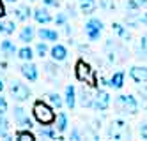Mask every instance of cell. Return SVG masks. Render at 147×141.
<instances>
[{
    "label": "cell",
    "instance_id": "e0dca14e",
    "mask_svg": "<svg viewBox=\"0 0 147 141\" xmlns=\"http://www.w3.org/2000/svg\"><path fill=\"white\" fill-rule=\"evenodd\" d=\"M55 129H57V132L59 134H64L67 131V125H69V118H67V113L64 111H60L57 116H55Z\"/></svg>",
    "mask_w": 147,
    "mask_h": 141
},
{
    "label": "cell",
    "instance_id": "f1b7e54d",
    "mask_svg": "<svg viewBox=\"0 0 147 141\" xmlns=\"http://www.w3.org/2000/svg\"><path fill=\"white\" fill-rule=\"evenodd\" d=\"M34 53L39 57V58H45V57H48L50 55V48H48V44H46V41H43V42H37L36 44V48H34Z\"/></svg>",
    "mask_w": 147,
    "mask_h": 141
},
{
    "label": "cell",
    "instance_id": "6da1fadb",
    "mask_svg": "<svg viewBox=\"0 0 147 141\" xmlns=\"http://www.w3.org/2000/svg\"><path fill=\"white\" fill-rule=\"evenodd\" d=\"M32 116L39 125H51L55 122V110L46 101H36L32 106Z\"/></svg>",
    "mask_w": 147,
    "mask_h": 141
},
{
    "label": "cell",
    "instance_id": "e575fe53",
    "mask_svg": "<svg viewBox=\"0 0 147 141\" xmlns=\"http://www.w3.org/2000/svg\"><path fill=\"white\" fill-rule=\"evenodd\" d=\"M7 111V101H5V97L0 94V115H5Z\"/></svg>",
    "mask_w": 147,
    "mask_h": 141
},
{
    "label": "cell",
    "instance_id": "4dcf8cb0",
    "mask_svg": "<svg viewBox=\"0 0 147 141\" xmlns=\"http://www.w3.org/2000/svg\"><path fill=\"white\" fill-rule=\"evenodd\" d=\"M53 21H55V25H57V27H64V25L67 23V13H59L57 18H55Z\"/></svg>",
    "mask_w": 147,
    "mask_h": 141
},
{
    "label": "cell",
    "instance_id": "9c48e42d",
    "mask_svg": "<svg viewBox=\"0 0 147 141\" xmlns=\"http://www.w3.org/2000/svg\"><path fill=\"white\" fill-rule=\"evenodd\" d=\"M20 72H22V76L25 80H28V81H37L39 80V67L36 65L32 60L23 62L22 67H20Z\"/></svg>",
    "mask_w": 147,
    "mask_h": 141
},
{
    "label": "cell",
    "instance_id": "d6986e66",
    "mask_svg": "<svg viewBox=\"0 0 147 141\" xmlns=\"http://www.w3.org/2000/svg\"><path fill=\"white\" fill-rule=\"evenodd\" d=\"M16 32V23H14V19H7L5 16L4 18H0V34H4V35H11Z\"/></svg>",
    "mask_w": 147,
    "mask_h": 141
},
{
    "label": "cell",
    "instance_id": "8d00e7d4",
    "mask_svg": "<svg viewBox=\"0 0 147 141\" xmlns=\"http://www.w3.org/2000/svg\"><path fill=\"white\" fill-rule=\"evenodd\" d=\"M138 132H140V136H142L144 139H147V122L140 124V127H138Z\"/></svg>",
    "mask_w": 147,
    "mask_h": 141
},
{
    "label": "cell",
    "instance_id": "1f68e13d",
    "mask_svg": "<svg viewBox=\"0 0 147 141\" xmlns=\"http://www.w3.org/2000/svg\"><path fill=\"white\" fill-rule=\"evenodd\" d=\"M126 9H128V13H138L140 5H138L136 0H128V2H126Z\"/></svg>",
    "mask_w": 147,
    "mask_h": 141
},
{
    "label": "cell",
    "instance_id": "5bb4252c",
    "mask_svg": "<svg viewBox=\"0 0 147 141\" xmlns=\"http://www.w3.org/2000/svg\"><path fill=\"white\" fill-rule=\"evenodd\" d=\"M67 48L64 46V44H55L53 48L50 49V57H51V60H55L57 63L59 62H64L66 58H67Z\"/></svg>",
    "mask_w": 147,
    "mask_h": 141
},
{
    "label": "cell",
    "instance_id": "7dc6e473",
    "mask_svg": "<svg viewBox=\"0 0 147 141\" xmlns=\"http://www.w3.org/2000/svg\"><path fill=\"white\" fill-rule=\"evenodd\" d=\"M30 2H36V0H30Z\"/></svg>",
    "mask_w": 147,
    "mask_h": 141
},
{
    "label": "cell",
    "instance_id": "603a6c76",
    "mask_svg": "<svg viewBox=\"0 0 147 141\" xmlns=\"http://www.w3.org/2000/svg\"><path fill=\"white\" fill-rule=\"evenodd\" d=\"M112 30L115 32V35H117L119 39H122L124 42L131 41V34H129L128 27H124V25H121V23H113V25H112Z\"/></svg>",
    "mask_w": 147,
    "mask_h": 141
},
{
    "label": "cell",
    "instance_id": "60d3db41",
    "mask_svg": "<svg viewBox=\"0 0 147 141\" xmlns=\"http://www.w3.org/2000/svg\"><path fill=\"white\" fill-rule=\"evenodd\" d=\"M67 16H73V18L76 16V11H75V7H73V5L67 7Z\"/></svg>",
    "mask_w": 147,
    "mask_h": 141
},
{
    "label": "cell",
    "instance_id": "8fae6325",
    "mask_svg": "<svg viewBox=\"0 0 147 141\" xmlns=\"http://www.w3.org/2000/svg\"><path fill=\"white\" fill-rule=\"evenodd\" d=\"M92 97H94V92L89 86H82L80 92H76V99L83 108H92Z\"/></svg>",
    "mask_w": 147,
    "mask_h": 141
},
{
    "label": "cell",
    "instance_id": "d6a6232c",
    "mask_svg": "<svg viewBox=\"0 0 147 141\" xmlns=\"http://www.w3.org/2000/svg\"><path fill=\"white\" fill-rule=\"evenodd\" d=\"M138 51L144 53V55L147 57V34H144L142 39H140V49H138Z\"/></svg>",
    "mask_w": 147,
    "mask_h": 141
},
{
    "label": "cell",
    "instance_id": "bcb514c9",
    "mask_svg": "<svg viewBox=\"0 0 147 141\" xmlns=\"http://www.w3.org/2000/svg\"><path fill=\"white\" fill-rule=\"evenodd\" d=\"M7 2H13V4H14V2H16V0H7Z\"/></svg>",
    "mask_w": 147,
    "mask_h": 141
},
{
    "label": "cell",
    "instance_id": "ab89813d",
    "mask_svg": "<svg viewBox=\"0 0 147 141\" xmlns=\"http://www.w3.org/2000/svg\"><path fill=\"white\" fill-rule=\"evenodd\" d=\"M7 14V11H5V5H4V2L0 0V18H4Z\"/></svg>",
    "mask_w": 147,
    "mask_h": 141
},
{
    "label": "cell",
    "instance_id": "83f0119b",
    "mask_svg": "<svg viewBox=\"0 0 147 141\" xmlns=\"http://www.w3.org/2000/svg\"><path fill=\"white\" fill-rule=\"evenodd\" d=\"M16 139L18 141H36V134L30 129H22L16 132Z\"/></svg>",
    "mask_w": 147,
    "mask_h": 141
},
{
    "label": "cell",
    "instance_id": "4316f807",
    "mask_svg": "<svg viewBox=\"0 0 147 141\" xmlns=\"http://www.w3.org/2000/svg\"><path fill=\"white\" fill-rule=\"evenodd\" d=\"M34 57H36V53H34V49L30 48V46H23V48H20V49H18V58H20V60H23V62L32 60Z\"/></svg>",
    "mask_w": 147,
    "mask_h": 141
},
{
    "label": "cell",
    "instance_id": "ac0fdd59",
    "mask_svg": "<svg viewBox=\"0 0 147 141\" xmlns=\"http://www.w3.org/2000/svg\"><path fill=\"white\" fill-rule=\"evenodd\" d=\"M45 101L53 108V110H60V108L64 106V97H60L57 92H48L45 95Z\"/></svg>",
    "mask_w": 147,
    "mask_h": 141
},
{
    "label": "cell",
    "instance_id": "f35d334b",
    "mask_svg": "<svg viewBox=\"0 0 147 141\" xmlns=\"http://www.w3.org/2000/svg\"><path fill=\"white\" fill-rule=\"evenodd\" d=\"M138 94H140V97H142L144 101H147V85H145V86H142V88L138 90Z\"/></svg>",
    "mask_w": 147,
    "mask_h": 141
},
{
    "label": "cell",
    "instance_id": "484cf974",
    "mask_svg": "<svg viewBox=\"0 0 147 141\" xmlns=\"http://www.w3.org/2000/svg\"><path fill=\"white\" fill-rule=\"evenodd\" d=\"M30 14H32V11H30L27 5H20L14 9V19L16 21H27L30 18Z\"/></svg>",
    "mask_w": 147,
    "mask_h": 141
},
{
    "label": "cell",
    "instance_id": "7402d4cb",
    "mask_svg": "<svg viewBox=\"0 0 147 141\" xmlns=\"http://www.w3.org/2000/svg\"><path fill=\"white\" fill-rule=\"evenodd\" d=\"M36 34H37V32H36V28H34V27L25 25V27L22 28V32H20V41L25 42V44H30V42L34 41Z\"/></svg>",
    "mask_w": 147,
    "mask_h": 141
},
{
    "label": "cell",
    "instance_id": "74e56055",
    "mask_svg": "<svg viewBox=\"0 0 147 141\" xmlns=\"http://www.w3.org/2000/svg\"><path fill=\"white\" fill-rule=\"evenodd\" d=\"M43 4H45L46 7H59V5H60L59 0H43Z\"/></svg>",
    "mask_w": 147,
    "mask_h": 141
},
{
    "label": "cell",
    "instance_id": "52a82bcc",
    "mask_svg": "<svg viewBox=\"0 0 147 141\" xmlns=\"http://www.w3.org/2000/svg\"><path fill=\"white\" fill-rule=\"evenodd\" d=\"M103 34V21L99 18H90L85 23V35L89 41H98Z\"/></svg>",
    "mask_w": 147,
    "mask_h": 141
},
{
    "label": "cell",
    "instance_id": "277c9868",
    "mask_svg": "<svg viewBox=\"0 0 147 141\" xmlns=\"http://www.w3.org/2000/svg\"><path fill=\"white\" fill-rule=\"evenodd\" d=\"M115 106L122 113H128V115H136L140 110V104L136 101V97H133V95H119L117 101H115Z\"/></svg>",
    "mask_w": 147,
    "mask_h": 141
},
{
    "label": "cell",
    "instance_id": "836d02e7",
    "mask_svg": "<svg viewBox=\"0 0 147 141\" xmlns=\"http://www.w3.org/2000/svg\"><path fill=\"white\" fill-rule=\"evenodd\" d=\"M83 136H82V132H80V129L78 127H75V129H71V132H69V139H75V141H78V139H82Z\"/></svg>",
    "mask_w": 147,
    "mask_h": 141
},
{
    "label": "cell",
    "instance_id": "ee69618b",
    "mask_svg": "<svg viewBox=\"0 0 147 141\" xmlns=\"http://www.w3.org/2000/svg\"><path fill=\"white\" fill-rule=\"evenodd\" d=\"M64 30H66V34H67V35H69V34H71V27H69V25H67V23H66V25H64Z\"/></svg>",
    "mask_w": 147,
    "mask_h": 141
},
{
    "label": "cell",
    "instance_id": "d590c367",
    "mask_svg": "<svg viewBox=\"0 0 147 141\" xmlns=\"http://www.w3.org/2000/svg\"><path fill=\"white\" fill-rule=\"evenodd\" d=\"M101 7L103 9H115V2H113V0H101Z\"/></svg>",
    "mask_w": 147,
    "mask_h": 141
},
{
    "label": "cell",
    "instance_id": "d4e9b609",
    "mask_svg": "<svg viewBox=\"0 0 147 141\" xmlns=\"http://www.w3.org/2000/svg\"><path fill=\"white\" fill-rule=\"evenodd\" d=\"M0 138H4V139H11V124H9V120L4 116V115H0Z\"/></svg>",
    "mask_w": 147,
    "mask_h": 141
},
{
    "label": "cell",
    "instance_id": "ffe728a7",
    "mask_svg": "<svg viewBox=\"0 0 147 141\" xmlns=\"http://www.w3.org/2000/svg\"><path fill=\"white\" fill-rule=\"evenodd\" d=\"M37 35L41 41H46V42H57L59 39V32L53 30V28H39Z\"/></svg>",
    "mask_w": 147,
    "mask_h": 141
},
{
    "label": "cell",
    "instance_id": "2e32d148",
    "mask_svg": "<svg viewBox=\"0 0 147 141\" xmlns=\"http://www.w3.org/2000/svg\"><path fill=\"white\" fill-rule=\"evenodd\" d=\"M64 104L69 108V110H75L76 106V88L73 85L66 86V92H64Z\"/></svg>",
    "mask_w": 147,
    "mask_h": 141
},
{
    "label": "cell",
    "instance_id": "f546056e",
    "mask_svg": "<svg viewBox=\"0 0 147 141\" xmlns=\"http://www.w3.org/2000/svg\"><path fill=\"white\" fill-rule=\"evenodd\" d=\"M46 74L50 76V78H57V74H59V65H57V62L53 60V62H50V63H46Z\"/></svg>",
    "mask_w": 147,
    "mask_h": 141
},
{
    "label": "cell",
    "instance_id": "f6af8a7d",
    "mask_svg": "<svg viewBox=\"0 0 147 141\" xmlns=\"http://www.w3.org/2000/svg\"><path fill=\"white\" fill-rule=\"evenodd\" d=\"M4 86H5V85H4V80H2V78H0V94H2V92H4Z\"/></svg>",
    "mask_w": 147,
    "mask_h": 141
},
{
    "label": "cell",
    "instance_id": "7a4b0ae2",
    "mask_svg": "<svg viewBox=\"0 0 147 141\" xmlns=\"http://www.w3.org/2000/svg\"><path fill=\"white\" fill-rule=\"evenodd\" d=\"M75 76L76 80L82 81V83H90L96 86L98 85V78H96V72L90 67V63L85 62V60H78L76 65H75Z\"/></svg>",
    "mask_w": 147,
    "mask_h": 141
},
{
    "label": "cell",
    "instance_id": "3957f363",
    "mask_svg": "<svg viewBox=\"0 0 147 141\" xmlns=\"http://www.w3.org/2000/svg\"><path fill=\"white\" fill-rule=\"evenodd\" d=\"M110 139H131V129L124 120H113L107 131Z\"/></svg>",
    "mask_w": 147,
    "mask_h": 141
},
{
    "label": "cell",
    "instance_id": "4fadbf2b",
    "mask_svg": "<svg viewBox=\"0 0 147 141\" xmlns=\"http://www.w3.org/2000/svg\"><path fill=\"white\" fill-rule=\"evenodd\" d=\"M32 16H34V19L37 21L39 25H48V23L53 21V18H51V14L48 13L46 7H37V9H34Z\"/></svg>",
    "mask_w": 147,
    "mask_h": 141
},
{
    "label": "cell",
    "instance_id": "9a60e30c",
    "mask_svg": "<svg viewBox=\"0 0 147 141\" xmlns=\"http://www.w3.org/2000/svg\"><path fill=\"white\" fill-rule=\"evenodd\" d=\"M124 78H126L124 71L113 72L110 78H108V86H110V88H113V90H121L122 86H124Z\"/></svg>",
    "mask_w": 147,
    "mask_h": 141
},
{
    "label": "cell",
    "instance_id": "7c38bea8",
    "mask_svg": "<svg viewBox=\"0 0 147 141\" xmlns=\"http://www.w3.org/2000/svg\"><path fill=\"white\" fill-rule=\"evenodd\" d=\"M57 134L59 132H57V129L53 125H41L36 131V138H41V139H55V138L60 139Z\"/></svg>",
    "mask_w": 147,
    "mask_h": 141
},
{
    "label": "cell",
    "instance_id": "7bdbcfd3",
    "mask_svg": "<svg viewBox=\"0 0 147 141\" xmlns=\"http://www.w3.org/2000/svg\"><path fill=\"white\" fill-rule=\"evenodd\" d=\"M136 2H138L140 9H142V7H147V0H136Z\"/></svg>",
    "mask_w": 147,
    "mask_h": 141
},
{
    "label": "cell",
    "instance_id": "cb8c5ba5",
    "mask_svg": "<svg viewBox=\"0 0 147 141\" xmlns=\"http://www.w3.org/2000/svg\"><path fill=\"white\" fill-rule=\"evenodd\" d=\"M0 51L5 57H14V53H18V48L14 46V42L11 39H5V41L0 42Z\"/></svg>",
    "mask_w": 147,
    "mask_h": 141
},
{
    "label": "cell",
    "instance_id": "ba28073f",
    "mask_svg": "<svg viewBox=\"0 0 147 141\" xmlns=\"http://www.w3.org/2000/svg\"><path fill=\"white\" fill-rule=\"evenodd\" d=\"M13 113H14V120H16V124L22 127V129H30V131L34 129V120L27 115V111L23 110L22 106H16L14 110H13Z\"/></svg>",
    "mask_w": 147,
    "mask_h": 141
},
{
    "label": "cell",
    "instance_id": "b9f144b4",
    "mask_svg": "<svg viewBox=\"0 0 147 141\" xmlns=\"http://www.w3.org/2000/svg\"><path fill=\"white\" fill-rule=\"evenodd\" d=\"M140 23H142V25H145V27H147V13H145V14H142V16H140Z\"/></svg>",
    "mask_w": 147,
    "mask_h": 141
},
{
    "label": "cell",
    "instance_id": "8992f818",
    "mask_svg": "<svg viewBox=\"0 0 147 141\" xmlns=\"http://www.w3.org/2000/svg\"><path fill=\"white\" fill-rule=\"evenodd\" d=\"M112 104V99H110V94L107 90H96L94 92V97H92V108L99 113H105L110 108Z\"/></svg>",
    "mask_w": 147,
    "mask_h": 141
},
{
    "label": "cell",
    "instance_id": "5b68a950",
    "mask_svg": "<svg viewBox=\"0 0 147 141\" xmlns=\"http://www.w3.org/2000/svg\"><path fill=\"white\" fill-rule=\"evenodd\" d=\"M9 92H11V97L18 102H23V101L30 99V95H32V90H30L25 83L16 81V80L11 81V85H9Z\"/></svg>",
    "mask_w": 147,
    "mask_h": 141
},
{
    "label": "cell",
    "instance_id": "30bf717a",
    "mask_svg": "<svg viewBox=\"0 0 147 141\" xmlns=\"http://www.w3.org/2000/svg\"><path fill=\"white\" fill-rule=\"evenodd\" d=\"M129 78L135 83H147V65H133L129 69Z\"/></svg>",
    "mask_w": 147,
    "mask_h": 141
},
{
    "label": "cell",
    "instance_id": "44dd1931",
    "mask_svg": "<svg viewBox=\"0 0 147 141\" xmlns=\"http://www.w3.org/2000/svg\"><path fill=\"white\" fill-rule=\"evenodd\" d=\"M78 7L83 14H94L96 13V9H98V2L96 0H78Z\"/></svg>",
    "mask_w": 147,
    "mask_h": 141
}]
</instances>
